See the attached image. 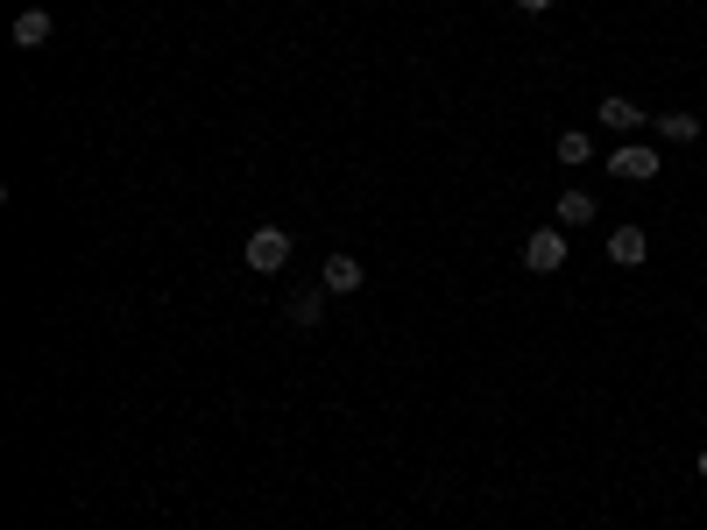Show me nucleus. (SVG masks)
Instances as JSON below:
<instances>
[{
	"label": "nucleus",
	"mask_w": 707,
	"mask_h": 530,
	"mask_svg": "<svg viewBox=\"0 0 707 530\" xmlns=\"http://www.w3.org/2000/svg\"><path fill=\"white\" fill-rule=\"evenodd\" d=\"M283 262H291V234H283V226H255L248 234V269L255 276H276Z\"/></svg>",
	"instance_id": "2"
},
{
	"label": "nucleus",
	"mask_w": 707,
	"mask_h": 530,
	"mask_svg": "<svg viewBox=\"0 0 707 530\" xmlns=\"http://www.w3.org/2000/svg\"><path fill=\"white\" fill-rule=\"evenodd\" d=\"M552 163H566V170H588V163H594V142H588L580 128H566L559 142H552Z\"/></svg>",
	"instance_id": "10"
},
{
	"label": "nucleus",
	"mask_w": 707,
	"mask_h": 530,
	"mask_svg": "<svg viewBox=\"0 0 707 530\" xmlns=\"http://www.w3.org/2000/svg\"><path fill=\"white\" fill-rule=\"evenodd\" d=\"M658 170H665V156H658L651 142H615L609 149V177H623V185H651Z\"/></svg>",
	"instance_id": "1"
},
{
	"label": "nucleus",
	"mask_w": 707,
	"mask_h": 530,
	"mask_svg": "<svg viewBox=\"0 0 707 530\" xmlns=\"http://www.w3.org/2000/svg\"><path fill=\"white\" fill-rule=\"evenodd\" d=\"M50 36H57L50 8H22V14H14V50H43Z\"/></svg>",
	"instance_id": "5"
},
{
	"label": "nucleus",
	"mask_w": 707,
	"mask_h": 530,
	"mask_svg": "<svg viewBox=\"0 0 707 530\" xmlns=\"http://www.w3.org/2000/svg\"><path fill=\"white\" fill-rule=\"evenodd\" d=\"M523 269H531V276H552V269H566V226H538V234L523 240Z\"/></svg>",
	"instance_id": "3"
},
{
	"label": "nucleus",
	"mask_w": 707,
	"mask_h": 530,
	"mask_svg": "<svg viewBox=\"0 0 707 530\" xmlns=\"http://www.w3.org/2000/svg\"><path fill=\"white\" fill-rule=\"evenodd\" d=\"M594 191H559V199H552V220L559 226H594Z\"/></svg>",
	"instance_id": "8"
},
{
	"label": "nucleus",
	"mask_w": 707,
	"mask_h": 530,
	"mask_svg": "<svg viewBox=\"0 0 707 530\" xmlns=\"http://www.w3.org/2000/svg\"><path fill=\"white\" fill-rule=\"evenodd\" d=\"M517 8H523V14H545V8H552V0H517Z\"/></svg>",
	"instance_id": "12"
},
{
	"label": "nucleus",
	"mask_w": 707,
	"mask_h": 530,
	"mask_svg": "<svg viewBox=\"0 0 707 530\" xmlns=\"http://www.w3.org/2000/svg\"><path fill=\"white\" fill-rule=\"evenodd\" d=\"M326 318V291H297L291 297V326H319Z\"/></svg>",
	"instance_id": "11"
},
{
	"label": "nucleus",
	"mask_w": 707,
	"mask_h": 530,
	"mask_svg": "<svg viewBox=\"0 0 707 530\" xmlns=\"http://www.w3.org/2000/svg\"><path fill=\"white\" fill-rule=\"evenodd\" d=\"M700 481H707V452H700Z\"/></svg>",
	"instance_id": "13"
},
{
	"label": "nucleus",
	"mask_w": 707,
	"mask_h": 530,
	"mask_svg": "<svg viewBox=\"0 0 707 530\" xmlns=\"http://www.w3.org/2000/svg\"><path fill=\"white\" fill-rule=\"evenodd\" d=\"M361 283H368V269H361L354 255H326V276H319V291H333V297H354Z\"/></svg>",
	"instance_id": "4"
},
{
	"label": "nucleus",
	"mask_w": 707,
	"mask_h": 530,
	"mask_svg": "<svg viewBox=\"0 0 707 530\" xmlns=\"http://www.w3.org/2000/svg\"><path fill=\"white\" fill-rule=\"evenodd\" d=\"M644 120H651V114H644L637 99H601V128H609V134H637Z\"/></svg>",
	"instance_id": "9"
},
{
	"label": "nucleus",
	"mask_w": 707,
	"mask_h": 530,
	"mask_svg": "<svg viewBox=\"0 0 707 530\" xmlns=\"http://www.w3.org/2000/svg\"><path fill=\"white\" fill-rule=\"evenodd\" d=\"M644 255H651V240H644V226H615V234H609V262H615V269H637Z\"/></svg>",
	"instance_id": "7"
},
{
	"label": "nucleus",
	"mask_w": 707,
	"mask_h": 530,
	"mask_svg": "<svg viewBox=\"0 0 707 530\" xmlns=\"http://www.w3.org/2000/svg\"><path fill=\"white\" fill-rule=\"evenodd\" d=\"M651 128H658V142H672V149L700 142V114H686V106H672V114H651Z\"/></svg>",
	"instance_id": "6"
}]
</instances>
